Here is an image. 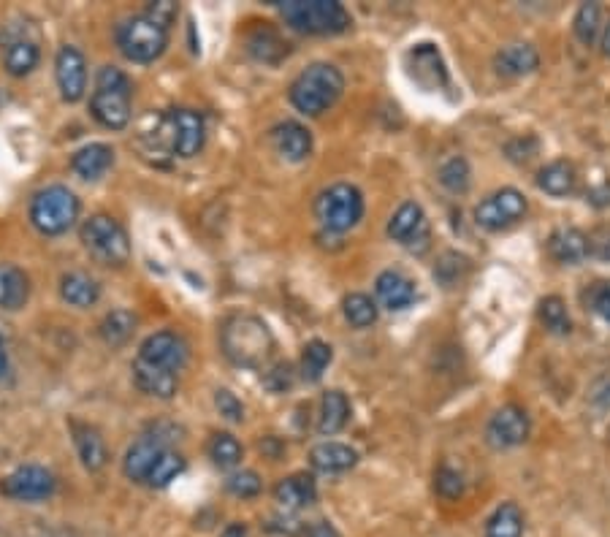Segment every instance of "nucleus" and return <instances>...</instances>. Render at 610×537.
<instances>
[{
    "label": "nucleus",
    "mask_w": 610,
    "mask_h": 537,
    "mask_svg": "<svg viewBox=\"0 0 610 537\" xmlns=\"http://www.w3.org/2000/svg\"><path fill=\"white\" fill-rule=\"evenodd\" d=\"M133 331H136V315L131 310H112L106 312V318L98 326V334L101 340L109 345V348H120L125 342L131 340Z\"/></svg>",
    "instance_id": "33"
},
{
    "label": "nucleus",
    "mask_w": 610,
    "mask_h": 537,
    "mask_svg": "<svg viewBox=\"0 0 610 537\" xmlns=\"http://www.w3.org/2000/svg\"><path fill=\"white\" fill-rule=\"evenodd\" d=\"M526 437H529V415L518 405H505L491 415V421L486 424V443L494 451L516 448V445L526 443Z\"/></svg>",
    "instance_id": "12"
},
{
    "label": "nucleus",
    "mask_w": 610,
    "mask_h": 537,
    "mask_svg": "<svg viewBox=\"0 0 610 537\" xmlns=\"http://www.w3.org/2000/svg\"><path fill=\"white\" fill-rule=\"evenodd\" d=\"M318 497V489H315V481L307 472H296L291 478H282L277 486H274V500L277 505L285 510H301L312 505Z\"/></svg>",
    "instance_id": "25"
},
{
    "label": "nucleus",
    "mask_w": 610,
    "mask_h": 537,
    "mask_svg": "<svg viewBox=\"0 0 610 537\" xmlns=\"http://www.w3.org/2000/svg\"><path fill=\"white\" fill-rule=\"evenodd\" d=\"M133 383H136V388L144 391V394L158 396V399H171V396L177 394L179 375H174L169 369L152 367L147 361L136 358V361H133Z\"/></svg>",
    "instance_id": "22"
},
{
    "label": "nucleus",
    "mask_w": 610,
    "mask_h": 537,
    "mask_svg": "<svg viewBox=\"0 0 610 537\" xmlns=\"http://www.w3.org/2000/svg\"><path fill=\"white\" fill-rule=\"evenodd\" d=\"M215 405H217V410H220V415H223V418H228V421H234V424L244 421L242 402H239V399H236L231 391H226V388H223V391H217V394H215Z\"/></svg>",
    "instance_id": "46"
},
{
    "label": "nucleus",
    "mask_w": 610,
    "mask_h": 537,
    "mask_svg": "<svg viewBox=\"0 0 610 537\" xmlns=\"http://www.w3.org/2000/svg\"><path fill=\"white\" fill-rule=\"evenodd\" d=\"M524 535V513L516 502L499 505L486 521V537H521Z\"/></svg>",
    "instance_id": "34"
},
{
    "label": "nucleus",
    "mask_w": 610,
    "mask_h": 537,
    "mask_svg": "<svg viewBox=\"0 0 610 537\" xmlns=\"http://www.w3.org/2000/svg\"><path fill=\"white\" fill-rule=\"evenodd\" d=\"M350 418V402L348 396L342 391H326L323 402H320V421L318 432L320 434H337L345 429Z\"/></svg>",
    "instance_id": "32"
},
{
    "label": "nucleus",
    "mask_w": 610,
    "mask_h": 537,
    "mask_svg": "<svg viewBox=\"0 0 610 537\" xmlns=\"http://www.w3.org/2000/svg\"><path fill=\"white\" fill-rule=\"evenodd\" d=\"M263 383H266V388H272L274 394H282V391H288V388L293 386V367H291V364H277L272 372H266Z\"/></svg>",
    "instance_id": "47"
},
{
    "label": "nucleus",
    "mask_w": 610,
    "mask_h": 537,
    "mask_svg": "<svg viewBox=\"0 0 610 537\" xmlns=\"http://www.w3.org/2000/svg\"><path fill=\"white\" fill-rule=\"evenodd\" d=\"M57 489L55 475L47 470V467H38V464H25L19 467L11 475L3 478L0 483V491L11 497V500L19 502H38L52 497Z\"/></svg>",
    "instance_id": "10"
},
{
    "label": "nucleus",
    "mask_w": 610,
    "mask_h": 537,
    "mask_svg": "<svg viewBox=\"0 0 610 537\" xmlns=\"http://www.w3.org/2000/svg\"><path fill=\"white\" fill-rule=\"evenodd\" d=\"M407 68H410V76H413L423 90H440V87H445V82H448L445 63H442L440 52H437V47H432V44H418V47L410 49Z\"/></svg>",
    "instance_id": "15"
},
{
    "label": "nucleus",
    "mask_w": 610,
    "mask_h": 537,
    "mask_svg": "<svg viewBox=\"0 0 610 537\" xmlns=\"http://www.w3.org/2000/svg\"><path fill=\"white\" fill-rule=\"evenodd\" d=\"M548 253L559 264L575 266L592 255V245L581 228H556L554 234L548 236Z\"/></svg>",
    "instance_id": "19"
},
{
    "label": "nucleus",
    "mask_w": 610,
    "mask_h": 537,
    "mask_svg": "<svg viewBox=\"0 0 610 537\" xmlns=\"http://www.w3.org/2000/svg\"><path fill=\"white\" fill-rule=\"evenodd\" d=\"M331 358H334V350H331L329 342H307V348L301 353V377H304L307 383H318L323 372L329 369Z\"/></svg>",
    "instance_id": "35"
},
{
    "label": "nucleus",
    "mask_w": 610,
    "mask_h": 537,
    "mask_svg": "<svg viewBox=\"0 0 610 537\" xmlns=\"http://www.w3.org/2000/svg\"><path fill=\"white\" fill-rule=\"evenodd\" d=\"M315 215L323 228H329L334 234H345L364 217V196L356 185L337 182L320 193L315 201Z\"/></svg>",
    "instance_id": "8"
},
{
    "label": "nucleus",
    "mask_w": 610,
    "mask_h": 537,
    "mask_svg": "<svg viewBox=\"0 0 610 537\" xmlns=\"http://www.w3.org/2000/svg\"><path fill=\"white\" fill-rule=\"evenodd\" d=\"M575 182H578V177H575L573 163L567 161L548 163V166H543L540 174H537V188L556 198L570 196L575 190Z\"/></svg>",
    "instance_id": "31"
},
{
    "label": "nucleus",
    "mask_w": 610,
    "mask_h": 537,
    "mask_svg": "<svg viewBox=\"0 0 610 537\" xmlns=\"http://www.w3.org/2000/svg\"><path fill=\"white\" fill-rule=\"evenodd\" d=\"M220 345L228 361H234L236 367L244 369H261L274 350V337L269 326L255 318V315H234L223 323L220 331Z\"/></svg>",
    "instance_id": "1"
},
{
    "label": "nucleus",
    "mask_w": 610,
    "mask_h": 537,
    "mask_svg": "<svg viewBox=\"0 0 610 537\" xmlns=\"http://www.w3.org/2000/svg\"><path fill=\"white\" fill-rule=\"evenodd\" d=\"M310 462L318 472L334 475V472H348L356 467L358 453L345 443H320L310 451Z\"/></svg>",
    "instance_id": "27"
},
{
    "label": "nucleus",
    "mask_w": 610,
    "mask_h": 537,
    "mask_svg": "<svg viewBox=\"0 0 610 537\" xmlns=\"http://www.w3.org/2000/svg\"><path fill=\"white\" fill-rule=\"evenodd\" d=\"M526 215V198L521 190L502 188L483 198L475 207V223L486 231H502V228L513 226Z\"/></svg>",
    "instance_id": "9"
},
{
    "label": "nucleus",
    "mask_w": 610,
    "mask_h": 537,
    "mask_svg": "<svg viewBox=\"0 0 610 537\" xmlns=\"http://www.w3.org/2000/svg\"><path fill=\"white\" fill-rule=\"evenodd\" d=\"M79 220V198L66 185H49L30 201V223L38 234L60 236Z\"/></svg>",
    "instance_id": "5"
},
{
    "label": "nucleus",
    "mask_w": 610,
    "mask_h": 537,
    "mask_svg": "<svg viewBox=\"0 0 610 537\" xmlns=\"http://www.w3.org/2000/svg\"><path fill=\"white\" fill-rule=\"evenodd\" d=\"M375 293L385 310H404L415 302V285L402 272L388 269L375 280Z\"/></svg>",
    "instance_id": "24"
},
{
    "label": "nucleus",
    "mask_w": 610,
    "mask_h": 537,
    "mask_svg": "<svg viewBox=\"0 0 610 537\" xmlns=\"http://www.w3.org/2000/svg\"><path fill=\"white\" fill-rule=\"evenodd\" d=\"M6 364H9V356H6V345H3V337H0V375L6 372Z\"/></svg>",
    "instance_id": "53"
},
{
    "label": "nucleus",
    "mask_w": 610,
    "mask_h": 537,
    "mask_svg": "<svg viewBox=\"0 0 610 537\" xmlns=\"http://www.w3.org/2000/svg\"><path fill=\"white\" fill-rule=\"evenodd\" d=\"M602 52H605V57H610V25L605 28V36H602Z\"/></svg>",
    "instance_id": "54"
},
{
    "label": "nucleus",
    "mask_w": 610,
    "mask_h": 537,
    "mask_svg": "<svg viewBox=\"0 0 610 537\" xmlns=\"http://www.w3.org/2000/svg\"><path fill=\"white\" fill-rule=\"evenodd\" d=\"M586 201L597 209L610 207V179H605V182H600L597 188L589 190V193H586Z\"/></svg>",
    "instance_id": "50"
},
{
    "label": "nucleus",
    "mask_w": 610,
    "mask_h": 537,
    "mask_svg": "<svg viewBox=\"0 0 610 537\" xmlns=\"http://www.w3.org/2000/svg\"><path fill=\"white\" fill-rule=\"evenodd\" d=\"M388 236L399 242V245H407L415 250V242L426 245L429 239V223H426V215L423 209L415 204V201H407L402 207L396 209L394 217L388 220Z\"/></svg>",
    "instance_id": "16"
},
{
    "label": "nucleus",
    "mask_w": 610,
    "mask_h": 537,
    "mask_svg": "<svg viewBox=\"0 0 610 537\" xmlns=\"http://www.w3.org/2000/svg\"><path fill=\"white\" fill-rule=\"evenodd\" d=\"M71 434H74V445L79 459L85 464V470L98 472L106 467V459H109V451H106V443L101 432L90 424H82V421H71Z\"/></svg>",
    "instance_id": "21"
},
{
    "label": "nucleus",
    "mask_w": 610,
    "mask_h": 537,
    "mask_svg": "<svg viewBox=\"0 0 610 537\" xmlns=\"http://www.w3.org/2000/svg\"><path fill=\"white\" fill-rule=\"evenodd\" d=\"M540 66V55L532 44H507L497 52L494 57V68H497L499 76H507V79H518V76L532 74L535 68Z\"/></svg>",
    "instance_id": "23"
},
{
    "label": "nucleus",
    "mask_w": 610,
    "mask_h": 537,
    "mask_svg": "<svg viewBox=\"0 0 610 537\" xmlns=\"http://www.w3.org/2000/svg\"><path fill=\"white\" fill-rule=\"evenodd\" d=\"M44 537H71V535H66V532H47Z\"/></svg>",
    "instance_id": "55"
},
{
    "label": "nucleus",
    "mask_w": 610,
    "mask_h": 537,
    "mask_svg": "<svg viewBox=\"0 0 610 537\" xmlns=\"http://www.w3.org/2000/svg\"><path fill=\"white\" fill-rule=\"evenodd\" d=\"M301 535L304 537H339V532L331 527L329 521H315V524H310V527L301 529Z\"/></svg>",
    "instance_id": "51"
},
{
    "label": "nucleus",
    "mask_w": 610,
    "mask_h": 537,
    "mask_svg": "<svg viewBox=\"0 0 610 537\" xmlns=\"http://www.w3.org/2000/svg\"><path fill=\"white\" fill-rule=\"evenodd\" d=\"M166 451H169V445L160 443L158 437H152V434H144L141 440H136V443L128 448L125 459H122L125 478H131V481L136 483H147L152 467L158 464V459Z\"/></svg>",
    "instance_id": "17"
},
{
    "label": "nucleus",
    "mask_w": 610,
    "mask_h": 537,
    "mask_svg": "<svg viewBox=\"0 0 610 537\" xmlns=\"http://www.w3.org/2000/svg\"><path fill=\"white\" fill-rule=\"evenodd\" d=\"M209 459L215 462V467L220 470H234L236 464L242 462V443L236 440L234 434L228 432H217L212 440H209Z\"/></svg>",
    "instance_id": "36"
},
{
    "label": "nucleus",
    "mask_w": 610,
    "mask_h": 537,
    "mask_svg": "<svg viewBox=\"0 0 610 537\" xmlns=\"http://www.w3.org/2000/svg\"><path fill=\"white\" fill-rule=\"evenodd\" d=\"M470 269V264H467V258L459 253H445L440 258V264H437V269H434V277L440 280L445 288H451V285H456L461 280V274Z\"/></svg>",
    "instance_id": "43"
},
{
    "label": "nucleus",
    "mask_w": 610,
    "mask_h": 537,
    "mask_svg": "<svg viewBox=\"0 0 610 537\" xmlns=\"http://www.w3.org/2000/svg\"><path fill=\"white\" fill-rule=\"evenodd\" d=\"M82 245L104 266H125L131 258V239L112 215H93L82 223Z\"/></svg>",
    "instance_id": "6"
},
{
    "label": "nucleus",
    "mask_w": 610,
    "mask_h": 537,
    "mask_svg": "<svg viewBox=\"0 0 610 537\" xmlns=\"http://www.w3.org/2000/svg\"><path fill=\"white\" fill-rule=\"evenodd\" d=\"M600 28H602L600 6H597V3H583L573 19L575 38L581 41L583 47H592L594 41H597V36H600Z\"/></svg>",
    "instance_id": "37"
},
{
    "label": "nucleus",
    "mask_w": 610,
    "mask_h": 537,
    "mask_svg": "<svg viewBox=\"0 0 610 537\" xmlns=\"http://www.w3.org/2000/svg\"><path fill=\"white\" fill-rule=\"evenodd\" d=\"M28 296V274L14 264H0V307L3 310H19V307H25Z\"/></svg>",
    "instance_id": "30"
},
{
    "label": "nucleus",
    "mask_w": 610,
    "mask_h": 537,
    "mask_svg": "<svg viewBox=\"0 0 610 537\" xmlns=\"http://www.w3.org/2000/svg\"><path fill=\"white\" fill-rule=\"evenodd\" d=\"M139 358L147 361L152 367L169 369L174 375H179L190 358L188 342L179 337L177 331H155L147 340L141 342Z\"/></svg>",
    "instance_id": "11"
},
{
    "label": "nucleus",
    "mask_w": 610,
    "mask_h": 537,
    "mask_svg": "<svg viewBox=\"0 0 610 537\" xmlns=\"http://www.w3.org/2000/svg\"><path fill=\"white\" fill-rule=\"evenodd\" d=\"M220 537H247V527L244 524H228Z\"/></svg>",
    "instance_id": "52"
},
{
    "label": "nucleus",
    "mask_w": 610,
    "mask_h": 537,
    "mask_svg": "<svg viewBox=\"0 0 610 537\" xmlns=\"http://www.w3.org/2000/svg\"><path fill=\"white\" fill-rule=\"evenodd\" d=\"M90 112L109 131H122L131 123V79L120 68L106 66L98 71Z\"/></svg>",
    "instance_id": "4"
},
{
    "label": "nucleus",
    "mask_w": 610,
    "mask_h": 537,
    "mask_svg": "<svg viewBox=\"0 0 610 537\" xmlns=\"http://www.w3.org/2000/svg\"><path fill=\"white\" fill-rule=\"evenodd\" d=\"M589 304H592V310L597 312L600 318L610 321V283L594 285L592 293H589Z\"/></svg>",
    "instance_id": "48"
},
{
    "label": "nucleus",
    "mask_w": 610,
    "mask_h": 537,
    "mask_svg": "<svg viewBox=\"0 0 610 537\" xmlns=\"http://www.w3.org/2000/svg\"><path fill=\"white\" fill-rule=\"evenodd\" d=\"M114 163V150L109 144H87L82 150L76 152L71 158V169L82 179H101L106 171L112 169Z\"/></svg>",
    "instance_id": "28"
},
{
    "label": "nucleus",
    "mask_w": 610,
    "mask_h": 537,
    "mask_svg": "<svg viewBox=\"0 0 610 537\" xmlns=\"http://www.w3.org/2000/svg\"><path fill=\"white\" fill-rule=\"evenodd\" d=\"M117 47L131 63H152L169 47V30L160 28L147 14H136L117 28Z\"/></svg>",
    "instance_id": "7"
},
{
    "label": "nucleus",
    "mask_w": 610,
    "mask_h": 537,
    "mask_svg": "<svg viewBox=\"0 0 610 537\" xmlns=\"http://www.w3.org/2000/svg\"><path fill=\"white\" fill-rule=\"evenodd\" d=\"M345 90V76L331 63H312L293 79L291 104L307 117H320L337 104Z\"/></svg>",
    "instance_id": "2"
},
{
    "label": "nucleus",
    "mask_w": 610,
    "mask_h": 537,
    "mask_svg": "<svg viewBox=\"0 0 610 537\" xmlns=\"http://www.w3.org/2000/svg\"><path fill=\"white\" fill-rule=\"evenodd\" d=\"M226 489L231 491L234 497L250 500V497H258V494H261L263 483H261V478H258V472L242 470V472H234V475L228 478Z\"/></svg>",
    "instance_id": "44"
},
{
    "label": "nucleus",
    "mask_w": 610,
    "mask_h": 537,
    "mask_svg": "<svg viewBox=\"0 0 610 537\" xmlns=\"http://www.w3.org/2000/svg\"><path fill=\"white\" fill-rule=\"evenodd\" d=\"M0 41H3V66L11 76H28L38 66V60H41L38 44L33 38L17 33L14 25L0 33Z\"/></svg>",
    "instance_id": "14"
},
{
    "label": "nucleus",
    "mask_w": 610,
    "mask_h": 537,
    "mask_svg": "<svg viewBox=\"0 0 610 537\" xmlns=\"http://www.w3.org/2000/svg\"><path fill=\"white\" fill-rule=\"evenodd\" d=\"M247 52L261 60V63H269V66H277L282 57L288 55V41L272 28V25H258V28L250 30L247 36Z\"/></svg>",
    "instance_id": "26"
},
{
    "label": "nucleus",
    "mask_w": 610,
    "mask_h": 537,
    "mask_svg": "<svg viewBox=\"0 0 610 537\" xmlns=\"http://www.w3.org/2000/svg\"><path fill=\"white\" fill-rule=\"evenodd\" d=\"M60 296L66 299L71 307L87 310L101 299V285L95 283L93 277L85 272H68L60 280Z\"/></svg>",
    "instance_id": "29"
},
{
    "label": "nucleus",
    "mask_w": 610,
    "mask_h": 537,
    "mask_svg": "<svg viewBox=\"0 0 610 537\" xmlns=\"http://www.w3.org/2000/svg\"><path fill=\"white\" fill-rule=\"evenodd\" d=\"M171 120H174V152L179 158L198 155L204 142H207L204 117L193 112V109H177V112H171Z\"/></svg>",
    "instance_id": "18"
},
{
    "label": "nucleus",
    "mask_w": 610,
    "mask_h": 537,
    "mask_svg": "<svg viewBox=\"0 0 610 537\" xmlns=\"http://www.w3.org/2000/svg\"><path fill=\"white\" fill-rule=\"evenodd\" d=\"M144 14H147L152 22H158L163 30H169L171 22L177 19L179 9H177V3H171V0H155V3H150V6H147V11H144Z\"/></svg>",
    "instance_id": "45"
},
{
    "label": "nucleus",
    "mask_w": 610,
    "mask_h": 537,
    "mask_svg": "<svg viewBox=\"0 0 610 537\" xmlns=\"http://www.w3.org/2000/svg\"><path fill=\"white\" fill-rule=\"evenodd\" d=\"M540 321H543L545 329L551 334H559V337L570 334V329H573V321L567 315V304L559 296H545L540 302Z\"/></svg>",
    "instance_id": "39"
},
{
    "label": "nucleus",
    "mask_w": 610,
    "mask_h": 537,
    "mask_svg": "<svg viewBox=\"0 0 610 537\" xmlns=\"http://www.w3.org/2000/svg\"><path fill=\"white\" fill-rule=\"evenodd\" d=\"M282 19L307 36H337L353 25L348 9L337 0H285Z\"/></svg>",
    "instance_id": "3"
},
{
    "label": "nucleus",
    "mask_w": 610,
    "mask_h": 537,
    "mask_svg": "<svg viewBox=\"0 0 610 537\" xmlns=\"http://www.w3.org/2000/svg\"><path fill=\"white\" fill-rule=\"evenodd\" d=\"M185 470V459H182V453L177 451H166L163 456L158 459V464L152 467L150 478H147V486H152V489H166L171 481H177L179 472Z\"/></svg>",
    "instance_id": "40"
},
{
    "label": "nucleus",
    "mask_w": 610,
    "mask_h": 537,
    "mask_svg": "<svg viewBox=\"0 0 610 537\" xmlns=\"http://www.w3.org/2000/svg\"><path fill=\"white\" fill-rule=\"evenodd\" d=\"M464 489H467V483H464V475L456 467H451V464H440L437 467V472H434V491L440 494L442 500H459V497H464Z\"/></svg>",
    "instance_id": "41"
},
{
    "label": "nucleus",
    "mask_w": 610,
    "mask_h": 537,
    "mask_svg": "<svg viewBox=\"0 0 610 537\" xmlns=\"http://www.w3.org/2000/svg\"><path fill=\"white\" fill-rule=\"evenodd\" d=\"M589 245H592V255L610 261V226H602L597 234L589 236Z\"/></svg>",
    "instance_id": "49"
},
{
    "label": "nucleus",
    "mask_w": 610,
    "mask_h": 537,
    "mask_svg": "<svg viewBox=\"0 0 610 537\" xmlns=\"http://www.w3.org/2000/svg\"><path fill=\"white\" fill-rule=\"evenodd\" d=\"M342 312H345L350 326H356V329H366V326H372L377 321V304L366 293H350V296H345Z\"/></svg>",
    "instance_id": "38"
},
{
    "label": "nucleus",
    "mask_w": 610,
    "mask_h": 537,
    "mask_svg": "<svg viewBox=\"0 0 610 537\" xmlns=\"http://www.w3.org/2000/svg\"><path fill=\"white\" fill-rule=\"evenodd\" d=\"M274 150L280 152L285 161L301 163L312 155V133L296 120H285L272 131Z\"/></svg>",
    "instance_id": "20"
},
{
    "label": "nucleus",
    "mask_w": 610,
    "mask_h": 537,
    "mask_svg": "<svg viewBox=\"0 0 610 537\" xmlns=\"http://www.w3.org/2000/svg\"><path fill=\"white\" fill-rule=\"evenodd\" d=\"M55 76L63 101H68V104L82 101V95H85L87 90V63L85 55H82L79 49L71 47V44L57 49Z\"/></svg>",
    "instance_id": "13"
},
{
    "label": "nucleus",
    "mask_w": 610,
    "mask_h": 537,
    "mask_svg": "<svg viewBox=\"0 0 610 537\" xmlns=\"http://www.w3.org/2000/svg\"><path fill=\"white\" fill-rule=\"evenodd\" d=\"M440 182H442V188H448L451 193H467V190H470V182H472L470 163L464 161V158H451L448 163H442Z\"/></svg>",
    "instance_id": "42"
}]
</instances>
